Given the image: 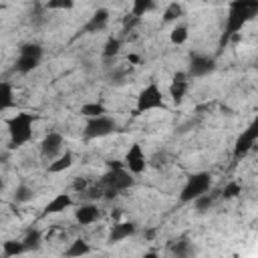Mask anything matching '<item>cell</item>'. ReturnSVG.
<instances>
[{"mask_svg": "<svg viewBox=\"0 0 258 258\" xmlns=\"http://www.w3.org/2000/svg\"><path fill=\"white\" fill-rule=\"evenodd\" d=\"M254 16H258V0H230L220 44H226L232 36H236Z\"/></svg>", "mask_w": 258, "mask_h": 258, "instance_id": "obj_1", "label": "cell"}, {"mask_svg": "<svg viewBox=\"0 0 258 258\" xmlns=\"http://www.w3.org/2000/svg\"><path fill=\"white\" fill-rule=\"evenodd\" d=\"M133 175L135 173H131L125 167V163H115V165L109 163V171L99 179V183L105 189L103 198H115V196H119V191H125L129 187H133V183H135Z\"/></svg>", "mask_w": 258, "mask_h": 258, "instance_id": "obj_2", "label": "cell"}, {"mask_svg": "<svg viewBox=\"0 0 258 258\" xmlns=\"http://www.w3.org/2000/svg\"><path fill=\"white\" fill-rule=\"evenodd\" d=\"M32 127H34V117L30 113L20 111V113L12 115L6 121L10 147H22L24 143H28L32 139Z\"/></svg>", "mask_w": 258, "mask_h": 258, "instance_id": "obj_3", "label": "cell"}, {"mask_svg": "<svg viewBox=\"0 0 258 258\" xmlns=\"http://www.w3.org/2000/svg\"><path fill=\"white\" fill-rule=\"evenodd\" d=\"M210 187H212V175H210V171H196V173H191L185 179V183H183V187L179 191V202L181 204H189L196 198H200L202 194H208Z\"/></svg>", "mask_w": 258, "mask_h": 258, "instance_id": "obj_4", "label": "cell"}, {"mask_svg": "<svg viewBox=\"0 0 258 258\" xmlns=\"http://www.w3.org/2000/svg\"><path fill=\"white\" fill-rule=\"evenodd\" d=\"M40 58H42V46L36 44V42H24L18 48V56H16L14 69L20 75H28L40 64Z\"/></svg>", "mask_w": 258, "mask_h": 258, "instance_id": "obj_5", "label": "cell"}, {"mask_svg": "<svg viewBox=\"0 0 258 258\" xmlns=\"http://www.w3.org/2000/svg\"><path fill=\"white\" fill-rule=\"evenodd\" d=\"M153 109H165L163 93L157 87V83H149L139 91L137 105H135V115H141V113H147V111H153Z\"/></svg>", "mask_w": 258, "mask_h": 258, "instance_id": "obj_6", "label": "cell"}, {"mask_svg": "<svg viewBox=\"0 0 258 258\" xmlns=\"http://www.w3.org/2000/svg\"><path fill=\"white\" fill-rule=\"evenodd\" d=\"M117 129V121L109 115H99V117H91L85 123V137L87 139H101L111 135Z\"/></svg>", "mask_w": 258, "mask_h": 258, "instance_id": "obj_7", "label": "cell"}, {"mask_svg": "<svg viewBox=\"0 0 258 258\" xmlns=\"http://www.w3.org/2000/svg\"><path fill=\"white\" fill-rule=\"evenodd\" d=\"M256 141H258V113H256V117L250 121V125L238 135V139H236V143H234V159H242V157L254 147Z\"/></svg>", "mask_w": 258, "mask_h": 258, "instance_id": "obj_8", "label": "cell"}, {"mask_svg": "<svg viewBox=\"0 0 258 258\" xmlns=\"http://www.w3.org/2000/svg\"><path fill=\"white\" fill-rule=\"evenodd\" d=\"M64 149V137L58 131H50L42 137L40 141V155L46 161H52L54 157H58Z\"/></svg>", "mask_w": 258, "mask_h": 258, "instance_id": "obj_9", "label": "cell"}, {"mask_svg": "<svg viewBox=\"0 0 258 258\" xmlns=\"http://www.w3.org/2000/svg\"><path fill=\"white\" fill-rule=\"evenodd\" d=\"M125 167L131 171V173H143L145 167H147V157H145V151L141 147V143H131L127 153H125V159H123Z\"/></svg>", "mask_w": 258, "mask_h": 258, "instance_id": "obj_10", "label": "cell"}, {"mask_svg": "<svg viewBox=\"0 0 258 258\" xmlns=\"http://www.w3.org/2000/svg\"><path fill=\"white\" fill-rule=\"evenodd\" d=\"M216 71V60L208 54H191L189 64H187V75L189 79H198V77H208L210 73Z\"/></svg>", "mask_w": 258, "mask_h": 258, "instance_id": "obj_11", "label": "cell"}, {"mask_svg": "<svg viewBox=\"0 0 258 258\" xmlns=\"http://www.w3.org/2000/svg\"><path fill=\"white\" fill-rule=\"evenodd\" d=\"M187 89H189V75H187V71L173 73L171 83H169V97H171L173 105H179L185 99Z\"/></svg>", "mask_w": 258, "mask_h": 258, "instance_id": "obj_12", "label": "cell"}, {"mask_svg": "<svg viewBox=\"0 0 258 258\" xmlns=\"http://www.w3.org/2000/svg\"><path fill=\"white\" fill-rule=\"evenodd\" d=\"M99 218H101V210H99V206L93 204V202L81 204V206L75 210V222L81 224V226H91V224H95Z\"/></svg>", "mask_w": 258, "mask_h": 258, "instance_id": "obj_13", "label": "cell"}, {"mask_svg": "<svg viewBox=\"0 0 258 258\" xmlns=\"http://www.w3.org/2000/svg\"><path fill=\"white\" fill-rule=\"evenodd\" d=\"M107 24H109V10H107V8H97V10L89 16V20L85 22L83 32H85V34H95V32H101Z\"/></svg>", "mask_w": 258, "mask_h": 258, "instance_id": "obj_14", "label": "cell"}, {"mask_svg": "<svg viewBox=\"0 0 258 258\" xmlns=\"http://www.w3.org/2000/svg\"><path fill=\"white\" fill-rule=\"evenodd\" d=\"M135 232H137L135 222H115V224L111 226V232H109L107 242H109V244H117V242H121V240L131 238Z\"/></svg>", "mask_w": 258, "mask_h": 258, "instance_id": "obj_15", "label": "cell"}, {"mask_svg": "<svg viewBox=\"0 0 258 258\" xmlns=\"http://www.w3.org/2000/svg\"><path fill=\"white\" fill-rule=\"evenodd\" d=\"M73 206V196L71 194H56L46 206H44V216H52V214H60L64 210H69Z\"/></svg>", "mask_w": 258, "mask_h": 258, "instance_id": "obj_16", "label": "cell"}, {"mask_svg": "<svg viewBox=\"0 0 258 258\" xmlns=\"http://www.w3.org/2000/svg\"><path fill=\"white\" fill-rule=\"evenodd\" d=\"M75 163V157H73V153L69 151V149H64L58 157H54L50 163H48V167H46V171L48 173H62V171H67L71 165Z\"/></svg>", "mask_w": 258, "mask_h": 258, "instance_id": "obj_17", "label": "cell"}, {"mask_svg": "<svg viewBox=\"0 0 258 258\" xmlns=\"http://www.w3.org/2000/svg\"><path fill=\"white\" fill-rule=\"evenodd\" d=\"M14 105V89L8 81L0 83V111H6Z\"/></svg>", "mask_w": 258, "mask_h": 258, "instance_id": "obj_18", "label": "cell"}, {"mask_svg": "<svg viewBox=\"0 0 258 258\" xmlns=\"http://www.w3.org/2000/svg\"><path fill=\"white\" fill-rule=\"evenodd\" d=\"M155 8V0H131V14L141 18Z\"/></svg>", "mask_w": 258, "mask_h": 258, "instance_id": "obj_19", "label": "cell"}, {"mask_svg": "<svg viewBox=\"0 0 258 258\" xmlns=\"http://www.w3.org/2000/svg\"><path fill=\"white\" fill-rule=\"evenodd\" d=\"M22 252H26L22 240H20V242H16V240L2 242V256H4V258H12V256H18V254H22Z\"/></svg>", "mask_w": 258, "mask_h": 258, "instance_id": "obj_20", "label": "cell"}, {"mask_svg": "<svg viewBox=\"0 0 258 258\" xmlns=\"http://www.w3.org/2000/svg\"><path fill=\"white\" fill-rule=\"evenodd\" d=\"M89 252H91L89 242H85V240H75V242L69 244V248H67L62 254H64V256H85V254H89Z\"/></svg>", "mask_w": 258, "mask_h": 258, "instance_id": "obj_21", "label": "cell"}, {"mask_svg": "<svg viewBox=\"0 0 258 258\" xmlns=\"http://www.w3.org/2000/svg\"><path fill=\"white\" fill-rule=\"evenodd\" d=\"M181 16H183V6L179 2H175V0L169 2L165 6V10H163V22H173V20H177Z\"/></svg>", "mask_w": 258, "mask_h": 258, "instance_id": "obj_22", "label": "cell"}, {"mask_svg": "<svg viewBox=\"0 0 258 258\" xmlns=\"http://www.w3.org/2000/svg\"><path fill=\"white\" fill-rule=\"evenodd\" d=\"M12 198H14L16 204H26V202H30L34 198V189L30 185H26V183H20V185H16Z\"/></svg>", "mask_w": 258, "mask_h": 258, "instance_id": "obj_23", "label": "cell"}, {"mask_svg": "<svg viewBox=\"0 0 258 258\" xmlns=\"http://www.w3.org/2000/svg\"><path fill=\"white\" fill-rule=\"evenodd\" d=\"M169 252H171L173 256H187V254H191V244H189L185 238L171 240V244H169Z\"/></svg>", "mask_w": 258, "mask_h": 258, "instance_id": "obj_24", "label": "cell"}, {"mask_svg": "<svg viewBox=\"0 0 258 258\" xmlns=\"http://www.w3.org/2000/svg\"><path fill=\"white\" fill-rule=\"evenodd\" d=\"M119 50H121V40L117 38V36H109L107 38V42H105V46H103V58H113V56H117L119 54Z\"/></svg>", "mask_w": 258, "mask_h": 258, "instance_id": "obj_25", "label": "cell"}, {"mask_svg": "<svg viewBox=\"0 0 258 258\" xmlns=\"http://www.w3.org/2000/svg\"><path fill=\"white\" fill-rule=\"evenodd\" d=\"M22 242H24L26 252L38 250V248H40V232H38V230H28V232H26V236L22 238Z\"/></svg>", "mask_w": 258, "mask_h": 258, "instance_id": "obj_26", "label": "cell"}, {"mask_svg": "<svg viewBox=\"0 0 258 258\" xmlns=\"http://www.w3.org/2000/svg\"><path fill=\"white\" fill-rule=\"evenodd\" d=\"M107 111H105V107L101 105V103H85L83 107H81V115H85L87 119H91V117H99V115H105Z\"/></svg>", "mask_w": 258, "mask_h": 258, "instance_id": "obj_27", "label": "cell"}, {"mask_svg": "<svg viewBox=\"0 0 258 258\" xmlns=\"http://www.w3.org/2000/svg\"><path fill=\"white\" fill-rule=\"evenodd\" d=\"M187 36H189V32H187V26H183V24H177V26L171 28V32H169L171 44H183V42L187 40Z\"/></svg>", "mask_w": 258, "mask_h": 258, "instance_id": "obj_28", "label": "cell"}, {"mask_svg": "<svg viewBox=\"0 0 258 258\" xmlns=\"http://www.w3.org/2000/svg\"><path fill=\"white\" fill-rule=\"evenodd\" d=\"M191 204H194V208L198 210V214H204V212H208V210L214 206V196H210V194H202V196L196 198Z\"/></svg>", "mask_w": 258, "mask_h": 258, "instance_id": "obj_29", "label": "cell"}, {"mask_svg": "<svg viewBox=\"0 0 258 258\" xmlns=\"http://www.w3.org/2000/svg\"><path fill=\"white\" fill-rule=\"evenodd\" d=\"M44 6L48 10H71L75 6V0H46Z\"/></svg>", "mask_w": 258, "mask_h": 258, "instance_id": "obj_30", "label": "cell"}, {"mask_svg": "<svg viewBox=\"0 0 258 258\" xmlns=\"http://www.w3.org/2000/svg\"><path fill=\"white\" fill-rule=\"evenodd\" d=\"M238 194H242V185H240L238 181H230V183H226L224 189H222V198H226V200H232V198H236Z\"/></svg>", "mask_w": 258, "mask_h": 258, "instance_id": "obj_31", "label": "cell"}, {"mask_svg": "<svg viewBox=\"0 0 258 258\" xmlns=\"http://www.w3.org/2000/svg\"><path fill=\"white\" fill-rule=\"evenodd\" d=\"M129 60H131V62H137V60H139V56H135V54H131V56H129Z\"/></svg>", "mask_w": 258, "mask_h": 258, "instance_id": "obj_32", "label": "cell"}, {"mask_svg": "<svg viewBox=\"0 0 258 258\" xmlns=\"http://www.w3.org/2000/svg\"><path fill=\"white\" fill-rule=\"evenodd\" d=\"M254 67H256V69H258V56H256V58H254Z\"/></svg>", "mask_w": 258, "mask_h": 258, "instance_id": "obj_33", "label": "cell"}]
</instances>
